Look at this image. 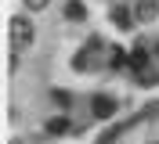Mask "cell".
I'll use <instances>...</instances> for the list:
<instances>
[{
  "instance_id": "cell-1",
  "label": "cell",
  "mask_w": 159,
  "mask_h": 144,
  "mask_svg": "<svg viewBox=\"0 0 159 144\" xmlns=\"http://www.w3.org/2000/svg\"><path fill=\"white\" fill-rule=\"evenodd\" d=\"M29 43H33V22L11 18V47L15 50H29Z\"/></svg>"
},
{
  "instance_id": "cell-2",
  "label": "cell",
  "mask_w": 159,
  "mask_h": 144,
  "mask_svg": "<svg viewBox=\"0 0 159 144\" xmlns=\"http://www.w3.org/2000/svg\"><path fill=\"white\" fill-rule=\"evenodd\" d=\"M130 65H134V72H138V79L145 83V72H148V54H145V47H138L134 54H130Z\"/></svg>"
},
{
  "instance_id": "cell-3",
  "label": "cell",
  "mask_w": 159,
  "mask_h": 144,
  "mask_svg": "<svg viewBox=\"0 0 159 144\" xmlns=\"http://www.w3.org/2000/svg\"><path fill=\"white\" fill-rule=\"evenodd\" d=\"M112 112H116L112 97H94V115H98V119H109Z\"/></svg>"
},
{
  "instance_id": "cell-4",
  "label": "cell",
  "mask_w": 159,
  "mask_h": 144,
  "mask_svg": "<svg viewBox=\"0 0 159 144\" xmlns=\"http://www.w3.org/2000/svg\"><path fill=\"white\" fill-rule=\"evenodd\" d=\"M112 22H116L119 29H130L134 22H130V11L127 7H112Z\"/></svg>"
},
{
  "instance_id": "cell-5",
  "label": "cell",
  "mask_w": 159,
  "mask_h": 144,
  "mask_svg": "<svg viewBox=\"0 0 159 144\" xmlns=\"http://www.w3.org/2000/svg\"><path fill=\"white\" fill-rule=\"evenodd\" d=\"M65 15H69V18H83V15H87V7L72 0V4H65Z\"/></svg>"
},
{
  "instance_id": "cell-6",
  "label": "cell",
  "mask_w": 159,
  "mask_h": 144,
  "mask_svg": "<svg viewBox=\"0 0 159 144\" xmlns=\"http://www.w3.org/2000/svg\"><path fill=\"white\" fill-rule=\"evenodd\" d=\"M65 130H69L65 119H51V123H47V133H65Z\"/></svg>"
},
{
  "instance_id": "cell-7",
  "label": "cell",
  "mask_w": 159,
  "mask_h": 144,
  "mask_svg": "<svg viewBox=\"0 0 159 144\" xmlns=\"http://www.w3.org/2000/svg\"><path fill=\"white\" fill-rule=\"evenodd\" d=\"M123 61H127V54H123V47H116V50H112V58H109V65H123Z\"/></svg>"
},
{
  "instance_id": "cell-8",
  "label": "cell",
  "mask_w": 159,
  "mask_h": 144,
  "mask_svg": "<svg viewBox=\"0 0 159 144\" xmlns=\"http://www.w3.org/2000/svg\"><path fill=\"white\" fill-rule=\"evenodd\" d=\"M47 4H51V0H25V7H29V11H43Z\"/></svg>"
}]
</instances>
